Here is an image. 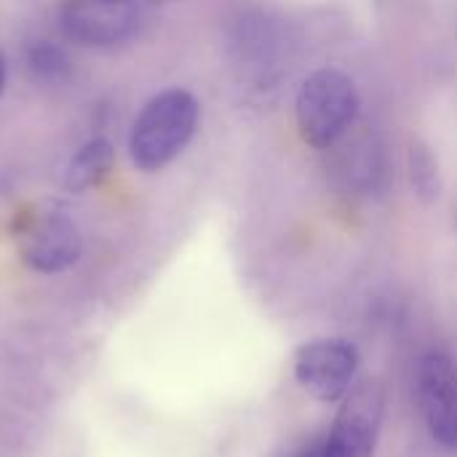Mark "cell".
<instances>
[{
    "label": "cell",
    "instance_id": "1",
    "mask_svg": "<svg viewBox=\"0 0 457 457\" xmlns=\"http://www.w3.org/2000/svg\"><path fill=\"white\" fill-rule=\"evenodd\" d=\"M195 129V96L185 88H166L139 110L129 134V155L139 171H161L179 158Z\"/></svg>",
    "mask_w": 457,
    "mask_h": 457
},
{
    "label": "cell",
    "instance_id": "2",
    "mask_svg": "<svg viewBox=\"0 0 457 457\" xmlns=\"http://www.w3.org/2000/svg\"><path fill=\"white\" fill-rule=\"evenodd\" d=\"M359 107L356 83L345 72L335 67L316 70L305 78L295 102L297 129L311 147L327 150L348 134L359 118Z\"/></svg>",
    "mask_w": 457,
    "mask_h": 457
},
{
    "label": "cell",
    "instance_id": "3",
    "mask_svg": "<svg viewBox=\"0 0 457 457\" xmlns=\"http://www.w3.org/2000/svg\"><path fill=\"white\" fill-rule=\"evenodd\" d=\"M13 241L21 262L35 273L70 270L83 249L75 220L56 204H35L16 214Z\"/></svg>",
    "mask_w": 457,
    "mask_h": 457
},
{
    "label": "cell",
    "instance_id": "4",
    "mask_svg": "<svg viewBox=\"0 0 457 457\" xmlns=\"http://www.w3.org/2000/svg\"><path fill=\"white\" fill-rule=\"evenodd\" d=\"M59 29L86 48H112L126 43L139 27L137 0H62Z\"/></svg>",
    "mask_w": 457,
    "mask_h": 457
},
{
    "label": "cell",
    "instance_id": "5",
    "mask_svg": "<svg viewBox=\"0 0 457 457\" xmlns=\"http://www.w3.org/2000/svg\"><path fill=\"white\" fill-rule=\"evenodd\" d=\"M359 370V351L348 340H313L295 356L297 383L319 402H340L348 396Z\"/></svg>",
    "mask_w": 457,
    "mask_h": 457
},
{
    "label": "cell",
    "instance_id": "6",
    "mask_svg": "<svg viewBox=\"0 0 457 457\" xmlns=\"http://www.w3.org/2000/svg\"><path fill=\"white\" fill-rule=\"evenodd\" d=\"M383 420V388L364 383L348 391L337 420L324 439L327 457H372Z\"/></svg>",
    "mask_w": 457,
    "mask_h": 457
},
{
    "label": "cell",
    "instance_id": "7",
    "mask_svg": "<svg viewBox=\"0 0 457 457\" xmlns=\"http://www.w3.org/2000/svg\"><path fill=\"white\" fill-rule=\"evenodd\" d=\"M418 402L431 436L457 450V367L442 353L423 359L418 372Z\"/></svg>",
    "mask_w": 457,
    "mask_h": 457
},
{
    "label": "cell",
    "instance_id": "8",
    "mask_svg": "<svg viewBox=\"0 0 457 457\" xmlns=\"http://www.w3.org/2000/svg\"><path fill=\"white\" fill-rule=\"evenodd\" d=\"M112 166H115V147H112V142L104 139V137L88 139L67 161V166L62 171V187L67 193H72V195L88 193L91 187H96V185H102L107 179Z\"/></svg>",
    "mask_w": 457,
    "mask_h": 457
},
{
    "label": "cell",
    "instance_id": "9",
    "mask_svg": "<svg viewBox=\"0 0 457 457\" xmlns=\"http://www.w3.org/2000/svg\"><path fill=\"white\" fill-rule=\"evenodd\" d=\"M67 64L70 62H67L64 51L51 46L48 40H43L29 56V67L37 72V78H59V75H64Z\"/></svg>",
    "mask_w": 457,
    "mask_h": 457
},
{
    "label": "cell",
    "instance_id": "10",
    "mask_svg": "<svg viewBox=\"0 0 457 457\" xmlns=\"http://www.w3.org/2000/svg\"><path fill=\"white\" fill-rule=\"evenodd\" d=\"M297 457H327V447H324V439H319V442H313V445L303 447V453H300Z\"/></svg>",
    "mask_w": 457,
    "mask_h": 457
},
{
    "label": "cell",
    "instance_id": "11",
    "mask_svg": "<svg viewBox=\"0 0 457 457\" xmlns=\"http://www.w3.org/2000/svg\"><path fill=\"white\" fill-rule=\"evenodd\" d=\"M3 91H5V62H3V54H0V99H3Z\"/></svg>",
    "mask_w": 457,
    "mask_h": 457
},
{
    "label": "cell",
    "instance_id": "12",
    "mask_svg": "<svg viewBox=\"0 0 457 457\" xmlns=\"http://www.w3.org/2000/svg\"><path fill=\"white\" fill-rule=\"evenodd\" d=\"M155 3H163V0H155Z\"/></svg>",
    "mask_w": 457,
    "mask_h": 457
}]
</instances>
